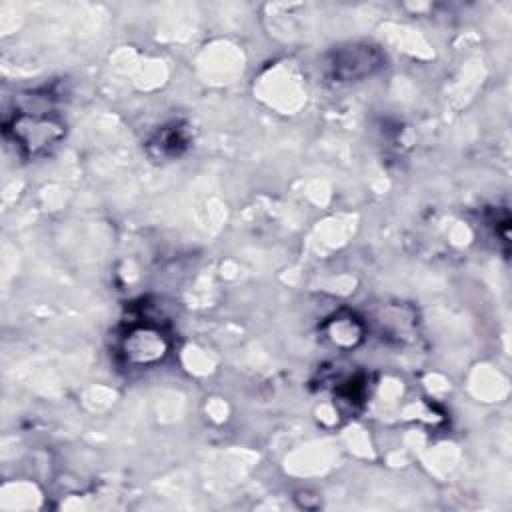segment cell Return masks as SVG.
<instances>
[{"label": "cell", "mask_w": 512, "mask_h": 512, "mask_svg": "<svg viewBox=\"0 0 512 512\" xmlns=\"http://www.w3.org/2000/svg\"><path fill=\"white\" fill-rule=\"evenodd\" d=\"M326 334L338 346H356L362 340V324L354 316H336L326 324Z\"/></svg>", "instance_id": "obj_4"}, {"label": "cell", "mask_w": 512, "mask_h": 512, "mask_svg": "<svg viewBox=\"0 0 512 512\" xmlns=\"http://www.w3.org/2000/svg\"><path fill=\"white\" fill-rule=\"evenodd\" d=\"M16 146L34 156L56 146L64 138V122L48 110H18L6 124Z\"/></svg>", "instance_id": "obj_1"}, {"label": "cell", "mask_w": 512, "mask_h": 512, "mask_svg": "<svg viewBox=\"0 0 512 512\" xmlns=\"http://www.w3.org/2000/svg\"><path fill=\"white\" fill-rule=\"evenodd\" d=\"M384 54L380 48L364 42H354L336 48L328 58V72L338 82L364 80L384 68Z\"/></svg>", "instance_id": "obj_3"}, {"label": "cell", "mask_w": 512, "mask_h": 512, "mask_svg": "<svg viewBox=\"0 0 512 512\" xmlns=\"http://www.w3.org/2000/svg\"><path fill=\"white\" fill-rule=\"evenodd\" d=\"M168 350H170L168 336L160 326L150 322L130 324L118 342L120 358L126 364L138 366V368H146L162 362Z\"/></svg>", "instance_id": "obj_2"}, {"label": "cell", "mask_w": 512, "mask_h": 512, "mask_svg": "<svg viewBox=\"0 0 512 512\" xmlns=\"http://www.w3.org/2000/svg\"><path fill=\"white\" fill-rule=\"evenodd\" d=\"M150 146H156L160 156H178L188 146V134L178 124H170L160 128Z\"/></svg>", "instance_id": "obj_5"}]
</instances>
